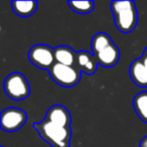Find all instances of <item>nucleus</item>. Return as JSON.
I'll use <instances>...</instances> for the list:
<instances>
[{
    "label": "nucleus",
    "instance_id": "nucleus-16",
    "mask_svg": "<svg viewBox=\"0 0 147 147\" xmlns=\"http://www.w3.org/2000/svg\"><path fill=\"white\" fill-rule=\"evenodd\" d=\"M139 147H147V136L142 138V140L139 143Z\"/></svg>",
    "mask_w": 147,
    "mask_h": 147
},
{
    "label": "nucleus",
    "instance_id": "nucleus-6",
    "mask_svg": "<svg viewBox=\"0 0 147 147\" xmlns=\"http://www.w3.org/2000/svg\"><path fill=\"white\" fill-rule=\"evenodd\" d=\"M27 121L24 110L19 108H7L1 112V129L5 132H15L19 130Z\"/></svg>",
    "mask_w": 147,
    "mask_h": 147
},
{
    "label": "nucleus",
    "instance_id": "nucleus-9",
    "mask_svg": "<svg viewBox=\"0 0 147 147\" xmlns=\"http://www.w3.org/2000/svg\"><path fill=\"white\" fill-rule=\"evenodd\" d=\"M98 65L104 67H112L117 65L120 59V51L114 42L109 47L101 51L99 53L95 55Z\"/></svg>",
    "mask_w": 147,
    "mask_h": 147
},
{
    "label": "nucleus",
    "instance_id": "nucleus-14",
    "mask_svg": "<svg viewBox=\"0 0 147 147\" xmlns=\"http://www.w3.org/2000/svg\"><path fill=\"white\" fill-rule=\"evenodd\" d=\"M113 43L111 37L109 36L107 33L105 32H99L94 35L92 38V43H91V47H92V53L93 55H97L101 51L106 49L107 47Z\"/></svg>",
    "mask_w": 147,
    "mask_h": 147
},
{
    "label": "nucleus",
    "instance_id": "nucleus-2",
    "mask_svg": "<svg viewBox=\"0 0 147 147\" xmlns=\"http://www.w3.org/2000/svg\"><path fill=\"white\" fill-rule=\"evenodd\" d=\"M39 136L53 147H69L71 137V128L57 126L43 119L41 122L33 124Z\"/></svg>",
    "mask_w": 147,
    "mask_h": 147
},
{
    "label": "nucleus",
    "instance_id": "nucleus-15",
    "mask_svg": "<svg viewBox=\"0 0 147 147\" xmlns=\"http://www.w3.org/2000/svg\"><path fill=\"white\" fill-rule=\"evenodd\" d=\"M69 8L80 14H88L94 10V1H67Z\"/></svg>",
    "mask_w": 147,
    "mask_h": 147
},
{
    "label": "nucleus",
    "instance_id": "nucleus-4",
    "mask_svg": "<svg viewBox=\"0 0 147 147\" xmlns=\"http://www.w3.org/2000/svg\"><path fill=\"white\" fill-rule=\"evenodd\" d=\"M49 76L55 84L65 88H71L79 84L82 78V73L76 67L55 63L49 69Z\"/></svg>",
    "mask_w": 147,
    "mask_h": 147
},
{
    "label": "nucleus",
    "instance_id": "nucleus-11",
    "mask_svg": "<svg viewBox=\"0 0 147 147\" xmlns=\"http://www.w3.org/2000/svg\"><path fill=\"white\" fill-rule=\"evenodd\" d=\"M55 63L69 67H76L77 53L73 49L67 45H59L55 47Z\"/></svg>",
    "mask_w": 147,
    "mask_h": 147
},
{
    "label": "nucleus",
    "instance_id": "nucleus-1",
    "mask_svg": "<svg viewBox=\"0 0 147 147\" xmlns=\"http://www.w3.org/2000/svg\"><path fill=\"white\" fill-rule=\"evenodd\" d=\"M110 7L117 29L122 33L132 32L138 22V12L134 1H112Z\"/></svg>",
    "mask_w": 147,
    "mask_h": 147
},
{
    "label": "nucleus",
    "instance_id": "nucleus-8",
    "mask_svg": "<svg viewBox=\"0 0 147 147\" xmlns=\"http://www.w3.org/2000/svg\"><path fill=\"white\" fill-rule=\"evenodd\" d=\"M76 67L81 73H85L86 75H93L98 69V63L92 53H89L87 51H77Z\"/></svg>",
    "mask_w": 147,
    "mask_h": 147
},
{
    "label": "nucleus",
    "instance_id": "nucleus-13",
    "mask_svg": "<svg viewBox=\"0 0 147 147\" xmlns=\"http://www.w3.org/2000/svg\"><path fill=\"white\" fill-rule=\"evenodd\" d=\"M133 108L141 121L147 123V92H140L133 99Z\"/></svg>",
    "mask_w": 147,
    "mask_h": 147
},
{
    "label": "nucleus",
    "instance_id": "nucleus-10",
    "mask_svg": "<svg viewBox=\"0 0 147 147\" xmlns=\"http://www.w3.org/2000/svg\"><path fill=\"white\" fill-rule=\"evenodd\" d=\"M129 75L135 85L141 88H147V69L141 59L132 61L129 69Z\"/></svg>",
    "mask_w": 147,
    "mask_h": 147
},
{
    "label": "nucleus",
    "instance_id": "nucleus-3",
    "mask_svg": "<svg viewBox=\"0 0 147 147\" xmlns=\"http://www.w3.org/2000/svg\"><path fill=\"white\" fill-rule=\"evenodd\" d=\"M3 89L7 97L14 101L24 100L30 94L28 81L18 71L12 73L6 77L3 83Z\"/></svg>",
    "mask_w": 147,
    "mask_h": 147
},
{
    "label": "nucleus",
    "instance_id": "nucleus-19",
    "mask_svg": "<svg viewBox=\"0 0 147 147\" xmlns=\"http://www.w3.org/2000/svg\"><path fill=\"white\" fill-rule=\"evenodd\" d=\"M2 147H4V146H2Z\"/></svg>",
    "mask_w": 147,
    "mask_h": 147
},
{
    "label": "nucleus",
    "instance_id": "nucleus-18",
    "mask_svg": "<svg viewBox=\"0 0 147 147\" xmlns=\"http://www.w3.org/2000/svg\"><path fill=\"white\" fill-rule=\"evenodd\" d=\"M143 57H147V47H146V49H144V51H143Z\"/></svg>",
    "mask_w": 147,
    "mask_h": 147
},
{
    "label": "nucleus",
    "instance_id": "nucleus-5",
    "mask_svg": "<svg viewBox=\"0 0 147 147\" xmlns=\"http://www.w3.org/2000/svg\"><path fill=\"white\" fill-rule=\"evenodd\" d=\"M55 49L47 45H35L29 49L28 59L33 65L39 69H49L55 65Z\"/></svg>",
    "mask_w": 147,
    "mask_h": 147
},
{
    "label": "nucleus",
    "instance_id": "nucleus-12",
    "mask_svg": "<svg viewBox=\"0 0 147 147\" xmlns=\"http://www.w3.org/2000/svg\"><path fill=\"white\" fill-rule=\"evenodd\" d=\"M11 8L13 12L20 17H29L36 11L37 2L36 1H11Z\"/></svg>",
    "mask_w": 147,
    "mask_h": 147
},
{
    "label": "nucleus",
    "instance_id": "nucleus-17",
    "mask_svg": "<svg viewBox=\"0 0 147 147\" xmlns=\"http://www.w3.org/2000/svg\"><path fill=\"white\" fill-rule=\"evenodd\" d=\"M141 59H142V61H143V63H144V65H145V67L147 69V57H141Z\"/></svg>",
    "mask_w": 147,
    "mask_h": 147
},
{
    "label": "nucleus",
    "instance_id": "nucleus-7",
    "mask_svg": "<svg viewBox=\"0 0 147 147\" xmlns=\"http://www.w3.org/2000/svg\"><path fill=\"white\" fill-rule=\"evenodd\" d=\"M45 120L57 125V126L71 128V117L69 110L61 105H53L47 110Z\"/></svg>",
    "mask_w": 147,
    "mask_h": 147
}]
</instances>
